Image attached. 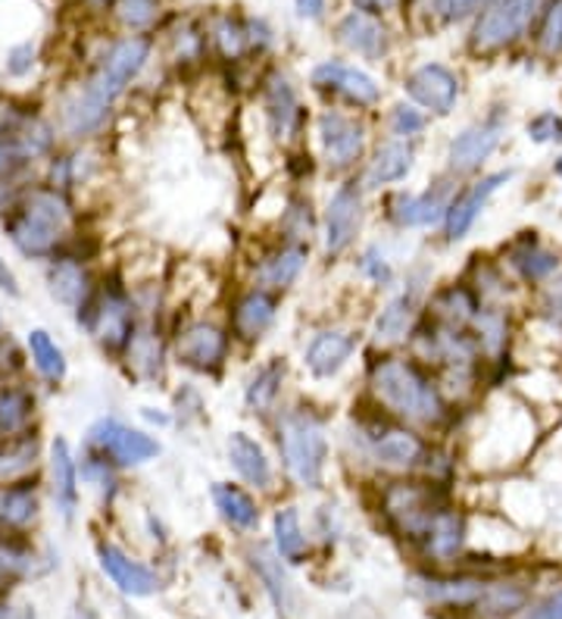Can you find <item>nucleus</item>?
Instances as JSON below:
<instances>
[{"instance_id": "45", "label": "nucleus", "mask_w": 562, "mask_h": 619, "mask_svg": "<svg viewBox=\"0 0 562 619\" xmlns=\"http://www.w3.org/2000/svg\"><path fill=\"white\" fill-rule=\"evenodd\" d=\"M526 135L531 145H562V116L553 109H544L526 123Z\"/></svg>"}, {"instance_id": "27", "label": "nucleus", "mask_w": 562, "mask_h": 619, "mask_svg": "<svg viewBox=\"0 0 562 619\" xmlns=\"http://www.w3.org/2000/svg\"><path fill=\"white\" fill-rule=\"evenodd\" d=\"M481 297L471 288L469 282H450L444 288H437L432 304H428V316L444 323V326H456V328H469L475 313L481 310Z\"/></svg>"}, {"instance_id": "13", "label": "nucleus", "mask_w": 562, "mask_h": 619, "mask_svg": "<svg viewBox=\"0 0 562 619\" xmlns=\"http://www.w3.org/2000/svg\"><path fill=\"white\" fill-rule=\"evenodd\" d=\"M229 350H232V335L216 323H203V319L188 323L176 335V360L203 376H216L229 360Z\"/></svg>"}, {"instance_id": "17", "label": "nucleus", "mask_w": 562, "mask_h": 619, "mask_svg": "<svg viewBox=\"0 0 562 619\" xmlns=\"http://www.w3.org/2000/svg\"><path fill=\"white\" fill-rule=\"evenodd\" d=\"M312 88L322 94H331V97H341L353 107H375L381 101V88L379 82L372 78L363 70L350 66V63H341V60H328V63H319L312 75H309Z\"/></svg>"}, {"instance_id": "55", "label": "nucleus", "mask_w": 562, "mask_h": 619, "mask_svg": "<svg viewBox=\"0 0 562 619\" xmlns=\"http://www.w3.org/2000/svg\"><path fill=\"white\" fill-rule=\"evenodd\" d=\"M297 3V13L304 19H319L326 10V0H294Z\"/></svg>"}, {"instance_id": "32", "label": "nucleus", "mask_w": 562, "mask_h": 619, "mask_svg": "<svg viewBox=\"0 0 562 619\" xmlns=\"http://www.w3.org/2000/svg\"><path fill=\"white\" fill-rule=\"evenodd\" d=\"M338 38L341 44L350 48L353 54L365 56V60H379L388 51V32L381 29V22L369 13H347L341 22H338Z\"/></svg>"}, {"instance_id": "19", "label": "nucleus", "mask_w": 562, "mask_h": 619, "mask_svg": "<svg viewBox=\"0 0 562 619\" xmlns=\"http://www.w3.org/2000/svg\"><path fill=\"white\" fill-rule=\"evenodd\" d=\"M357 335L350 328H322L312 335V342L304 350V366L312 379H335L357 350Z\"/></svg>"}, {"instance_id": "50", "label": "nucleus", "mask_w": 562, "mask_h": 619, "mask_svg": "<svg viewBox=\"0 0 562 619\" xmlns=\"http://www.w3.org/2000/svg\"><path fill=\"white\" fill-rule=\"evenodd\" d=\"M360 270L369 282H375V285H391V279H394V270H391V263H388V256L381 251L379 244H372V248H365L363 256H360Z\"/></svg>"}, {"instance_id": "39", "label": "nucleus", "mask_w": 562, "mask_h": 619, "mask_svg": "<svg viewBox=\"0 0 562 619\" xmlns=\"http://www.w3.org/2000/svg\"><path fill=\"white\" fill-rule=\"evenodd\" d=\"M38 438L32 432L17 438H0V482L22 479L35 466L38 460Z\"/></svg>"}, {"instance_id": "37", "label": "nucleus", "mask_w": 562, "mask_h": 619, "mask_svg": "<svg viewBox=\"0 0 562 619\" xmlns=\"http://www.w3.org/2000/svg\"><path fill=\"white\" fill-rule=\"evenodd\" d=\"M25 347H29L32 366L41 373V379H47L51 385H60L66 379V373H70L66 354H63V347L56 345L54 335L47 328H32L29 338H25Z\"/></svg>"}, {"instance_id": "8", "label": "nucleus", "mask_w": 562, "mask_h": 619, "mask_svg": "<svg viewBox=\"0 0 562 619\" xmlns=\"http://www.w3.org/2000/svg\"><path fill=\"white\" fill-rule=\"evenodd\" d=\"M507 138V116L503 113H488L485 119L466 126L454 141L447 145V172L450 176H478L481 166L500 150Z\"/></svg>"}, {"instance_id": "20", "label": "nucleus", "mask_w": 562, "mask_h": 619, "mask_svg": "<svg viewBox=\"0 0 562 619\" xmlns=\"http://www.w3.org/2000/svg\"><path fill=\"white\" fill-rule=\"evenodd\" d=\"M263 113H266V126L278 141L297 138L300 123H304V109H300L294 85L282 73H273L263 82Z\"/></svg>"}, {"instance_id": "25", "label": "nucleus", "mask_w": 562, "mask_h": 619, "mask_svg": "<svg viewBox=\"0 0 562 619\" xmlns=\"http://www.w3.org/2000/svg\"><path fill=\"white\" fill-rule=\"evenodd\" d=\"M225 454H229L232 470H235L247 485L263 489V492L273 489L275 482L273 460H269V454L263 451V444H259L254 436H247V432H232L229 441H225Z\"/></svg>"}, {"instance_id": "40", "label": "nucleus", "mask_w": 562, "mask_h": 619, "mask_svg": "<svg viewBox=\"0 0 562 619\" xmlns=\"http://www.w3.org/2000/svg\"><path fill=\"white\" fill-rule=\"evenodd\" d=\"M528 607V591L522 585L516 583H488L485 588V595H481V601H478V613H485V617H512V613H519V610H526Z\"/></svg>"}, {"instance_id": "7", "label": "nucleus", "mask_w": 562, "mask_h": 619, "mask_svg": "<svg viewBox=\"0 0 562 619\" xmlns=\"http://www.w3.org/2000/svg\"><path fill=\"white\" fill-rule=\"evenodd\" d=\"M78 323H85V328L94 335V342L104 350H109V354L126 350L128 342L138 332V326H135V304L128 301V294L123 288L94 294L92 304L78 313Z\"/></svg>"}, {"instance_id": "1", "label": "nucleus", "mask_w": 562, "mask_h": 619, "mask_svg": "<svg viewBox=\"0 0 562 619\" xmlns=\"http://www.w3.org/2000/svg\"><path fill=\"white\" fill-rule=\"evenodd\" d=\"M369 391L384 413L413 426L437 429L454 417L450 398L444 395L441 382L413 357H397V354L375 357L369 364Z\"/></svg>"}, {"instance_id": "4", "label": "nucleus", "mask_w": 562, "mask_h": 619, "mask_svg": "<svg viewBox=\"0 0 562 619\" xmlns=\"http://www.w3.org/2000/svg\"><path fill=\"white\" fill-rule=\"evenodd\" d=\"M550 0H490L471 25V51L481 56L512 48L541 22Z\"/></svg>"}, {"instance_id": "5", "label": "nucleus", "mask_w": 562, "mask_h": 619, "mask_svg": "<svg viewBox=\"0 0 562 619\" xmlns=\"http://www.w3.org/2000/svg\"><path fill=\"white\" fill-rule=\"evenodd\" d=\"M147 56H150V41L145 35H128L123 41H116L104 54L100 66L94 70L85 92L78 97L88 101L92 107L109 113L113 104H116V97L126 92L128 85L138 78V73L145 70Z\"/></svg>"}, {"instance_id": "33", "label": "nucleus", "mask_w": 562, "mask_h": 619, "mask_svg": "<svg viewBox=\"0 0 562 619\" xmlns=\"http://www.w3.org/2000/svg\"><path fill=\"white\" fill-rule=\"evenodd\" d=\"M51 485H54L60 513L66 520H73L75 507H78V463H75L73 448L66 438H54V444H51Z\"/></svg>"}, {"instance_id": "26", "label": "nucleus", "mask_w": 562, "mask_h": 619, "mask_svg": "<svg viewBox=\"0 0 562 619\" xmlns=\"http://www.w3.org/2000/svg\"><path fill=\"white\" fill-rule=\"evenodd\" d=\"M469 332L481 347L485 364H503L509 354V342H512V323H509V307H497V304H481L475 313Z\"/></svg>"}, {"instance_id": "2", "label": "nucleus", "mask_w": 562, "mask_h": 619, "mask_svg": "<svg viewBox=\"0 0 562 619\" xmlns=\"http://www.w3.org/2000/svg\"><path fill=\"white\" fill-rule=\"evenodd\" d=\"M75 222V210L66 191L54 185L25 188L13 210L3 217V232L13 241L19 254L29 260H54L70 235Z\"/></svg>"}, {"instance_id": "28", "label": "nucleus", "mask_w": 562, "mask_h": 619, "mask_svg": "<svg viewBox=\"0 0 562 619\" xmlns=\"http://www.w3.org/2000/svg\"><path fill=\"white\" fill-rule=\"evenodd\" d=\"M416 166V150L410 141L403 138H391L384 145L375 147L372 160L365 166V185L381 188V185H397L403 182Z\"/></svg>"}, {"instance_id": "44", "label": "nucleus", "mask_w": 562, "mask_h": 619, "mask_svg": "<svg viewBox=\"0 0 562 619\" xmlns=\"http://www.w3.org/2000/svg\"><path fill=\"white\" fill-rule=\"evenodd\" d=\"M538 48L547 56L562 54V0H550L544 17L538 22Z\"/></svg>"}, {"instance_id": "52", "label": "nucleus", "mask_w": 562, "mask_h": 619, "mask_svg": "<svg viewBox=\"0 0 562 619\" xmlns=\"http://www.w3.org/2000/svg\"><path fill=\"white\" fill-rule=\"evenodd\" d=\"M519 619H562V588L553 591V595H547L544 601L526 607Z\"/></svg>"}, {"instance_id": "14", "label": "nucleus", "mask_w": 562, "mask_h": 619, "mask_svg": "<svg viewBox=\"0 0 562 619\" xmlns=\"http://www.w3.org/2000/svg\"><path fill=\"white\" fill-rule=\"evenodd\" d=\"M365 126L357 116H347L341 109H326L319 116V145L328 169L341 172L363 160L365 154Z\"/></svg>"}, {"instance_id": "49", "label": "nucleus", "mask_w": 562, "mask_h": 619, "mask_svg": "<svg viewBox=\"0 0 562 619\" xmlns=\"http://www.w3.org/2000/svg\"><path fill=\"white\" fill-rule=\"evenodd\" d=\"M490 0H432V10L441 22H459V19L478 17Z\"/></svg>"}, {"instance_id": "35", "label": "nucleus", "mask_w": 562, "mask_h": 619, "mask_svg": "<svg viewBox=\"0 0 562 619\" xmlns=\"http://www.w3.org/2000/svg\"><path fill=\"white\" fill-rule=\"evenodd\" d=\"M282 388H285V364L273 357L266 364L256 369L251 376V382L244 388V403L254 417H269L275 407H278V398H282Z\"/></svg>"}, {"instance_id": "59", "label": "nucleus", "mask_w": 562, "mask_h": 619, "mask_svg": "<svg viewBox=\"0 0 562 619\" xmlns=\"http://www.w3.org/2000/svg\"><path fill=\"white\" fill-rule=\"evenodd\" d=\"M0 342H3V319H0Z\"/></svg>"}, {"instance_id": "51", "label": "nucleus", "mask_w": 562, "mask_h": 619, "mask_svg": "<svg viewBox=\"0 0 562 619\" xmlns=\"http://www.w3.org/2000/svg\"><path fill=\"white\" fill-rule=\"evenodd\" d=\"M216 41L219 48L225 51L229 56H237L241 51H244V44H247V32L237 25V22H232V19H225V22H219L216 25Z\"/></svg>"}, {"instance_id": "29", "label": "nucleus", "mask_w": 562, "mask_h": 619, "mask_svg": "<svg viewBox=\"0 0 562 619\" xmlns=\"http://www.w3.org/2000/svg\"><path fill=\"white\" fill-rule=\"evenodd\" d=\"M416 307L418 301L413 288L397 294V297H391V301L381 307L379 319H375L372 342H375L379 347H391V345H400L403 338H410L413 328H416V313H418Z\"/></svg>"}, {"instance_id": "53", "label": "nucleus", "mask_w": 562, "mask_h": 619, "mask_svg": "<svg viewBox=\"0 0 562 619\" xmlns=\"http://www.w3.org/2000/svg\"><path fill=\"white\" fill-rule=\"evenodd\" d=\"M32 66H35V48L32 44H17L7 54V73L10 75H25Z\"/></svg>"}, {"instance_id": "56", "label": "nucleus", "mask_w": 562, "mask_h": 619, "mask_svg": "<svg viewBox=\"0 0 562 619\" xmlns=\"http://www.w3.org/2000/svg\"><path fill=\"white\" fill-rule=\"evenodd\" d=\"M353 3H357L360 13H369V17H379V13L394 7V0H353Z\"/></svg>"}, {"instance_id": "43", "label": "nucleus", "mask_w": 562, "mask_h": 619, "mask_svg": "<svg viewBox=\"0 0 562 619\" xmlns=\"http://www.w3.org/2000/svg\"><path fill=\"white\" fill-rule=\"evenodd\" d=\"M126 354L131 366L141 376H147V379H153L160 373V345H157L153 332H135V338L128 342Z\"/></svg>"}, {"instance_id": "10", "label": "nucleus", "mask_w": 562, "mask_h": 619, "mask_svg": "<svg viewBox=\"0 0 562 619\" xmlns=\"http://www.w3.org/2000/svg\"><path fill=\"white\" fill-rule=\"evenodd\" d=\"M360 229H363V182L347 179L331 191L326 203V217H322L326 256H341L344 251H350Z\"/></svg>"}, {"instance_id": "54", "label": "nucleus", "mask_w": 562, "mask_h": 619, "mask_svg": "<svg viewBox=\"0 0 562 619\" xmlns=\"http://www.w3.org/2000/svg\"><path fill=\"white\" fill-rule=\"evenodd\" d=\"M0 292L10 294V297H19L22 294V288H19V279L17 273L7 266V260H3V254H0Z\"/></svg>"}, {"instance_id": "31", "label": "nucleus", "mask_w": 562, "mask_h": 619, "mask_svg": "<svg viewBox=\"0 0 562 619\" xmlns=\"http://www.w3.org/2000/svg\"><path fill=\"white\" fill-rule=\"evenodd\" d=\"M307 260H309V251L304 248V244H297V241H290V244H285V248L273 251V254L259 263V270H256L259 288H269V292L275 294L290 288V285L300 279V273H304Z\"/></svg>"}, {"instance_id": "46", "label": "nucleus", "mask_w": 562, "mask_h": 619, "mask_svg": "<svg viewBox=\"0 0 562 619\" xmlns=\"http://www.w3.org/2000/svg\"><path fill=\"white\" fill-rule=\"evenodd\" d=\"M425 126H428V116H425L416 104H397V107L391 109V132H394L397 138H403V141L422 135Z\"/></svg>"}, {"instance_id": "30", "label": "nucleus", "mask_w": 562, "mask_h": 619, "mask_svg": "<svg viewBox=\"0 0 562 619\" xmlns=\"http://www.w3.org/2000/svg\"><path fill=\"white\" fill-rule=\"evenodd\" d=\"M466 516L450 507V504H444L441 511H437L435 523L428 528V535H425V542L422 547L428 550V557H435L441 564H450L459 557V550L466 545Z\"/></svg>"}, {"instance_id": "21", "label": "nucleus", "mask_w": 562, "mask_h": 619, "mask_svg": "<svg viewBox=\"0 0 562 619\" xmlns=\"http://www.w3.org/2000/svg\"><path fill=\"white\" fill-rule=\"evenodd\" d=\"M422 601L437 607H456V610H475L488 583L478 576H416L413 585Z\"/></svg>"}, {"instance_id": "16", "label": "nucleus", "mask_w": 562, "mask_h": 619, "mask_svg": "<svg viewBox=\"0 0 562 619\" xmlns=\"http://www.w3.org/2000/svg\"><path fill=\"white\" fill-rule=\"evenodd\" d=\"M403 88L413 97L416 107L428 109L432 116H450L463 94L459 75L444 63H422L418 70L406 75Z\"/></svg>"}, {"instance_id": "3", "label": "nucleus", "mask_w": 562, "mask_h": 619, "mask_svg": "<svg viewBox=\"0 0 562 619\" xmlns=\"http://www.w3.org/2000/svg\"><path fill=\"white\" fill-rule=\"evenodd\" d=\"M275 441H278L285 473L300 489H319L328 466L326 422L309 410H288L278 417Z\"/></svg>"}, {"instance_id": "41", "label": "nucleus", "mask_w": 562, "mask_h": 619, "mask_svg": "<svg viewBox=\"0 0 562 619\" xmlns=\"http://www.w3.org/2000/svg\"><path fill=\"white\" fill-rule=\"evenodd\" d=\"M254 569L259 573V579L266 583V591L275 601L278 610H288L290 607V588L285 579V569H282V557L269 550V547H256L254 550Z\"/></svg>"}, {"instance_id": "9", "label": "nucleus", "mask_w": 562, "mask_h": 619, "mask_svg": "<svg viewBox=\"0 0 562 619\" xmlns=\"http://www.w3.org/2000/svg\"><path fill=\"white\" fill-rule=\"evenodd\" d=\"M365 448H369V460L388 470V473H413L422 470L425 457L432 451V444L418 436L413 426H400V422H388L379 429H369L365 438Z\"/></svg>"}, {"instance_id": "48", "label": "nucleus", "mask_w": 562, "mask_h": 619, "mask_svg": "<svg viewBox=\"0 0 562 619\" xmlns=\"http://www.w3.org/2000/svg\"><path fill=\"white\" fill-rule=\"evenodd\" d=\"M538 310L550 323V328H556L562 335V273L550 279L544 288H538Z\"/></svg>"}, {"instance_id": "47", "label": "nucleus", "mask_w": 562, "mask_h": 619, "mask_svg": "<svg viewBox=\"0 0 562 619\" xmlns=\"http://www.w3.org/2000/svg\"><path fill=\"white\" fill-rule=\"evenodd\" d=\"M116 13L128 29H147L160 17V0H116Z\"/></svg>"}, {"instance_id": "11", "label": "nucleus", "mask_w": 562, "mask_h": 619, "mask_svg": "<svg viewBox=\"0 0 562 619\" xmlns=\"http://www.w3.org/2000/svg\"><path fill=\"white\" fill-rule=\"evenodd\" d=\"M512 182V169H497V172H485L478 179H471L469 185L456 188L454 201L447 207V217H444V238L456 244L463 238L469 235L475 229V222L481 219V213L488 210L490 198L503 188V185Z\"/></svg>"}, {"instance_id": "23", "label": "nucleus", "mask_w": 562, "mask_h": 619, "mask_svg": "<svg viewBox=\"0 0 562 619\" xmlns=\"http://www.w3.org/2000/svg\"><path fill=\"white\" fill-rule=\"evenodd\" d=\"M278 316V294L269 288H251L232 307V335L237 342H259Z\"/></svg>"}, {"instance_id": "24", "label": "nucleus", "mask_w": 562, "mask_h": 619, "mask_svg": "<svg viewBox=\"0 0 562 619\" xmlns=\"http://www.w3.org/2000/svg\"><path fill=\"white\" fill-rule=\"evenodd\" d=\"M41 513V497H38L35 479H10L0 482V532L19 535L32 526Z\"/></svg>"}, {"instance_id": "36", "label": "nucleus", "mask_w": 562, "mask_h": 619, "mask_svg": "<svg viewBox=\"0 0 562 619\" xmlns=\"http://www.w3.org/2000/svg\"><path fill=\"white\" fill-rule=\"evenodd\" d=\"M38 413L35 395L19 385H0V438L25 436Z\"/></svg>"}, {"instance_id": "15", "label": "nucleus", "mask_w": 562, "mask_h": 619, "mask_svg": "<svg viewBox=\"0 0 562 619\" xmlns=\"http://www.w3.org/2000/svg\"><path fill=\"white\" fill-rule=\"evenodd\" d=\"M503 266L516 275L526 288H544L550 279L562 273L560 251L547 248L538 232H519L503 251Z\"/></svg>"}, {"instance_id": "12", "label": "nucleus", "mask_w": 562, "mask_h": 619, "mask_svg": "<svg viewBox=\"0 0 562 619\" xmlns=\"http://www.w3.org/2000/svg\"><path fill=\"white\" fill-rule=\"evenodd\" d=\"M454 195L456 179L447 172L435 185H428L425 191H397L388 201V217L400 229H432L437 222H444Z\"/></svg>"}, {"instance_id": "42", "label": "nucleus", "mask_w": 562, "mask_h": 619, "mask_svg": "<svg viewBox=\"0 0 562 619\" xmlns=\"http://www.w3.org/2000/svg\"><path fill=\"white\" fill-rule=\"evenodd\" d=\"M35 160V154L29 150V145L17 135L0 138V188L13 185L19 179V172Z\"/></svg>"}, {"instance_id": "57", "label": "nucleus", "mask_w": 562, "mask_h": 619, "mask_svg": "<svg viewBox=\"0 0 562 619\" xmlns=\"http://www.w3.org/2000/svg\"><path fill=\"white\" fill-rule=\"evenodd\" d=\"M141 417H145L147 422H153V426H169V422H172V419L166 417L163 410H157V413H153V407H141Z\"/></svg>"}, {"instance_id": "58", "label": "nucleus", "mask_w": 562, "mask_h": 619, "mask_svg": "<svg viewBox=\"0 0 562 619\" xmlns=\"http://www.w3.org/2000/svg\"><path fill=\"white\" fill-rule=\"evenodd\" d=\"M550 169H553V176H556V179H562V154L556 157V160H553V166H550Z\"/></svg>"}, {"instance_id": "34", "label": "nucleus", "mask_w": 562, "mask_h": 619, "mask_svg": "<svg viewBox=\"0 0 562 619\" xmlns=\"http://www.w3.org/2000/svg\"><path fill=\"white\" fill-rule=\"evenodd\" d=\"M210 497L216 504L219 516L232 528L251 532V528L259 526V507H256L254 494L244 492L235 482H213Z\"/></svg>"}, {"instance_id": "6", "label": "nucleus", "mask_w": 562, "mask_h": 619, "mask_svg": "<svg viewBox=\"0 0 562 619\" xmlns=\"http://www.w3.org/2000/svg\"><path fill=\"white\" fill-rule=\"evenodd\" d=\"M88 448L92 454L104 457L116 470L145 466L160 457V441L147 436L145 429H131L128 422L116 417H104L88 429Z\"/></svg>"}, {"instance_id": "22", "label": "nucleus", "mask_w": 562, "mask_h": 619, "mask_svg": "<svg viewBox=\"0 0 562 619\" xmlns=\"http://www.w3.org/2000/svg\"><path fill=\"white\" fill-rule=\"evenodd\" d=\"M97 560H100V569L107 573L113 585L123 591V595H131V598H150L160 591V579L153 569H147L145 564L131 560L123 547L107 545L100 542L97 545Z\"/></svg>"}, {"instance_id": "18", "label": "nucleus", "mask_w": 562, "mask_h": 619, "mask_svg": "<svg viewBox=\"0 0 562 619\" xmlns=\"http://www.w3.org/2000/svg\"><path fill=\"white\" fill-rule=\"evenodd\" d=\"M47 292L63 307L82 313L94 301L97 285H94L92 270L85 266L82 256H54L47 266Z\"/></svg>"}, {"instance_id": "38", "label": "nucleus", "mask_w": 562, "mask_h": 619, "mask_svg": "<svg viewBox=\"0 0 562 619\" xmlns=\"http://www.w3.org/2000/svg\"><path fill=\"white\" fill-rule=\"evenodd\" d=\"M273 535H275V554L288 564H304L307 557V535L300 523L297 507H278L273 516Z\"/></svg>"}]
</instances>
